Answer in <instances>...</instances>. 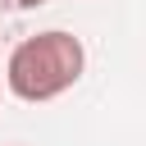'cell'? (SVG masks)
Wrapping results in <instances>:
<instances>
[{
  "label": "cell",
  "instance_id": "2",
  "mask_svg": "<svg viewBox=\"0 0 146 146\" xmlns=\"http://www.w3.org/2000/svg\"><path fill=\"white\" fill-rule=\"evenodd\" d=\"M18 9H36V5H46V0H14Z\"/></svg>",
  "mask_w": 146,
  "mask_h": 146
},
{
  "label": "cell",
  "instance_id": "1",
  "mask_svg": "<svg viewBox=\"0 0 146 146\" xmlns=\"http://www.w3.org/2000/svg\"><path fill=\"white\" fill-rule=\"evenodd\" d=\"M87 68V50L73 32H36V36H23L5 64V82L18 100L27 105H41V100H55L64 96Z\"/></svg>",
  "mask_w": 146,
  "mask_h": 146
}]
</instances>
